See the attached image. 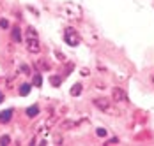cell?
<instances>
[{
	"label": "cell",
	"mask_w": 154,
	"mask_h": 146,
	"mask_svg": "<svg viewBox=\"0 0 154 146\" xmlns=\"http://www.w3.org/2000/svg\"><path fill=\"white\" fill-rule=\"evenodd\" d=\"M59 13H60L64 18H67V19H82V16H83V9L78 5L76 2H64L60 4V7H59Z\"/></svg>",
	"instance_id": "obj_1"
},
{
	"label": "cell",
	"mask_w": 154,
	"mask_h": 146,
	"mask_svg": "<svg viewBox=\"0 0 154 146\" xmlns=\"http://www.w3.org/2000/svg\"><path fill=\"white\" fill-rule=\"evenodd\" d=\"M92 102H94V106H96L99 111H103L105 115H110V116H119V115H121V111L117 109L115 102H113V101H110V99L101 97V99H94Z\"/></svg>",
	"instance_id": "obj_2"
},
{
	"label": "cell",
	"mask_w": 154,
	"mask_h": 146,
	"mask_svg": "<svg viewBox=\"0 0 154 146\" xmlns=\"http://www.w3.org/2000/svg\"><path fill=\"white\" fill-rule=\"evenodd\" d=\"M64 41L69 46H78L80 44V34L75 28H66L64 30Z\"/></svg>",
	"instance_id": "obj_3"
},
{
	"label": "cell",
	"mask_w": 154,
	"mask_h": 146,
	"mask_svg": "<svg viewBox=\"0 0 154 146\" xmlns=\"http://www.w3.org/2000/svg\"><path fill=\"white\" fill-rule=\"evenodd\" d=\"M27 51L32 53V55L41 53V42H39V37H27Z\"/></svg>",
	"instance_id": "obj_4"
},
{
	"label": "cell",
	"mask_w": 154,
	"mask_h": 146,
	"mask_svg": "<svg viewBox=\"0 0 154 146\" xmlns=\"http://www.w3.org/2000/svg\"><path fill=\"white\" fill-rule=\"evenodd\" d=\"M112 101H113V102H126L128 97H126L124 90H121V88H113V90H112Z\"/></svg>",
	"instance_id": "obj_5"
},
{
	"label": "cell",
	"mask_w": 154,
	"mask_h": 146,
	"mask_svg": "<svg viewBox=\"0 0 154 146\" xmlns=\"http://www.w3.org/2000/svg\"><path fill=\"white\" fill-rule=\"evenodd\" d=\"M11 118H13V109H5L0 113V123H7L11 121Z\"/></svg>",
	"instance_id": "obj_6"
},
{
	"label": "cell",
	"mask_w": 154,
	"mask_h": 146,
	"mask_svg": "<svg viewBox=\"0 0 154 146\" xmlns=\"http://www.w3.org/2000/svg\"><path fill=\"white\" fill-rule=\"evenodd\" d=\"M76 125H78V121H75V120H67V121L60 123V127H59V129H62V130H69V129H75Z\"/></svg>",
	"instance_id": "obj_7"
},
{
	"label": "cell",
	"mask_w": 154,
	"mask_h": 146,
	"mask_svg": "<svg viewBox=\"0 0 154 146\" xmlns=\"http://www.w3.org/2000/svg\"><path fill=\"white\" fill-rule=\"evenodd\" d=\"M82 92H83V86H82L80 83H76V85H73V86H71V90H69V93H71L73 97H78V95H80Z\"/></svg>",
	"instance_id": "obj_8"
},
{
	"label": "cell",
	"mask_w": 154,
	"mask_h": 146,
	"mask_svg": "<svg viewBox=\"0 0 154 146\" xmlns=\"http://www.w3.org/2000/svg\"><path fill=\"white\" fill-rule=\"evenodd\" d=\"M30 88H32V85H29V83H23V85L20 86V95H21V97L29 95V93H30Z\"/></svg>",
	"instance_id": "obj_9"
},
{
	"label": "cell",
	"mask_w": 154,
	"mask_h": 146,
	"mask_svg": "<svg viewBox=\"0 0 154 146\" xmlns=\"http://www.w3.org/2000/svg\"><path fill=\"white\" fill-rule=\"evenodd\" d=\"M37 115H39V107H37V106H30V107L27 109V116L29 118H35Z\"/></svg>",
	"instance_id": "obj_10"
},
{
	"label": "cell",
	"mask_w": 154,
	"mask_h": 146,
	"mask_svg": "<svg viewBox=\"0 0 154 146\" xmlns=\"http://www.w3.org/2000/svg\"><path fill=\"white\" fill-rule=\"evenodd\" d=\"M11 35H13V41H16V42H21V32H20V28H18V27H16V28H13Z\"/></svg>",
	"instance_id": "obj_11"
},
{
	"label": "cell",
	"mask_w": 154,
	"mask_h": 146,
	"mask_svg": "<svg viewBox=\"0 0 154 146\" xmlns=\"http://www.w3.org/2000/svg\"><path fill=\"white\" fill-rule=\"evenodd\" d=\"M41 85H43L41 74H34V77H32V86H41Z\"/></svg>",
	"instance_id": "obj_12"
},
{
	"label": "cell",
	"mask_w": 154,
	"mask_h": 146,
	"mask_svg": "<svg viewBox=\"0 0 154 146\" xmlns=\"http://www.w3.org/2000/svg\"><path fill=\"white\" fill-rule=\"evenodd\" d=\"M50 83H51L53 86H60L62 77H59V76H51V77H50Z\"/></svg>",
	"instance_id": "obj_13"
},
{
	"label": "cell",
	"mask_w": 154,
	"mask_h": 146,
	"mask_svg": "<svg viewBox=\"0 0 154 146\" xmlns=\"http://www.w3.org/2000/svg\"><path fill=\"white\" fill-rule=\"evenodd\" d=\"M0 145L2 146L11 145V137H9V136H2V137H0Z\"/></svg>",
	"instance_id": "obj_14"
},
{
	"label": "cell",
	"mask_w": 154,
	"mask_h": 146,
	"mask_svg": "<svg viewBox=\"0 0 154 146\" xmlns=\"http://www.w3.org/2000/svg\"><path fill=\"white\" fill-rule=\"evenodd\" d=\"M20 72H23V74H30V67H29L27 63H21V65H20Z\"/></svg>",
	"instance_id": "obj_15"
},
{
	"label": "cell",
	"mask_w": 154,
	"mask_h": 146,
	"mask_svg": "<svg viewBox=\"0 0 154 146\" xmlns=\"http://www.w3.org/2000/svg\"><path fill=\"white\" fill-rule=\"evenodd\" d=\"M96 134H97L99 137H105V136H106V129H103V127H99V129H96Z\"/></svg>",
	"instance_id": "obj_16"
},
{
	"label": "cell",
	"mask_w": 154,
	"mask_h": 146,
	"mask_svg": "<svg viewBox=\"0 0 154 146\" xmlns=\"http://www.w3.org/2000/svg\"><path fill=\"white\" fill-rule=\"evenodd\" d=\"M0 28H9V21L4 19V18H0Z\"/></svg>",
	"instance_id": "obj_17"
},
{
	"label": "cell",
	"mask_w": 154,
	"mask_h": 146,
	"mask_svg": "<svg viewBox=\"0 0 154 146\" xmlns=\"http://www.w3.org/2000/svg\"><path fill=\"white\" fill-rule=\"evenodd\" d=\"M35 65H37L39 69H50V65H48L46 62H35Z\"/></svg>",
	"instance_id": "obj_18"
},
{
	"label": "cell",
	"mask_w": 154,
	"mask_h": 146,
	"mask_svg": "<svg viewBox=\"0 0 154 146\" xmlns=\"http://www.w3.org/2000/svg\"><path fill=\"white\" fill-rule=\"evenodd\" d=\"M117 143H119V139H117V137H112V139H108V141L105 143V145L112 146V145H117Z\"/></svg>",
	"instance_id": "obj_19"
},
{
	"label": "cell",
	"mask_w": 154,
	"mask_h": 146,
	"mask_svg": "<svg viewBox=\"0 0 154 146\" xmlns=\"http://www.w3.org/2000/svg\"><path fill=\"white\" fill-rule=\"evenodd\" d=\"M55 57H57V60H60V62H66V58H64V55H62L60 51H55Z\"/></svg>",
	"instance_id": "obj_20"
},
{
	"label": "cell",
	"mask_w": 154,
	"mask_h": 146,
	"mask_svg": "<svg viewBox=\"0 0 154 146\" xmlns=\"http://www.w3.org/2000/svg\"><path fill=\"white\" fill-rule=\"evenodd\" d=\"M89 74H91L89 72V69H82V76H89Z\"/></svg>",
	"instance_id": "obj_21"
},
{
	"label": "cell",
	"mask_w": 154,
	"mask_h": 146,
	"mask_svg": "<svg viewBox=\"0 0 154 146\" xmlns=\"http://www.w3.org/2000/svg\"><path fill=\"white\" fill-rule=\"evenodd\" d=\"M151 83H152V86H154V72L151 74Z\"/></svg>",
	"instance_id": "obj_22"
},
{
	"label": "cell",
	"mask_w": 154,
	"mask_h": 146,
	"mask_svg": "<svg viewBox=\"0 0 154 146\" xmlns=\"http://www.w3.org/2000/svg\"><path fill=\"white\" fill-rule=\"evenodd\" d=\"M4 11V4H2V0H0V13Z\"/></svg>",
	"instance_id": "obj_23"
},
{
	"label": "cell",
	"mask_w": 154,
	"mask_h": 146,
	"mask_svg": "<svg viewBox=\"0 0 154 146\" xmlns=\"http://www.w3.org/2000/svg\"><path fill=\"white\" fill-rule=\"evenodd\" d=\"M2 101H4V95H2V93H0V102H2Z\"/></svg>",
	"instance_id": "obj_24"
}]
</instances>
